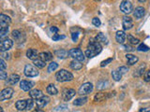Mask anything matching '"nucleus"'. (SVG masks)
I'll list each match as a JSON object with an SVG mask.
<instances>
[{
    "label": "nucleus",
    "mask_w": 150,
    "mask_h": 112,
    "mask_svg": "<svg viewBox=\"0 0 150 112\" xmlns=\"http://www.w3.org/2000/svg\"><path fill=\"white\" fill-rule=\"evenodd\" d=\"M137 50H138L139 51H148V50H149V48H148V47H147L146 45H144V44H141V45H139V46H138Z\"/></svg>",
    "instance_id": "c9c22d12"
},
{
    "label": "nucleus",
    "mask_w": 150,
    "mask_h": 112,
    "mask_svg": "<svg viewBox=\"0 0 150 112\" xmlns=\"http://www.w3.org/2000/svg\"><path fill=\"white\" fill-rule=\"evenodd\" d=\"M112 61V58H108V59H106L105 61H102V62L100 63V66L101 67H103V66H105V65H107L108 64H110L111 62Z\"/></svg>",
    "instance_id": "ea45409f"
},
{
    "label": "nucleus",
    "mask_w": 150,
    "mask_h": 112,
    "mask_svg": "<svg viewBox=\"0 0 150 112\" xmlns=\"http://www.w3.org/2000/svg\"><path fill=\"white\" fill-rule=\"evenodd\" d=\"M96 40L98 42V43H102V44H107L108 41H107V38L106 36L102 34V33H98L96 36Z\"/></svg>",
    "instance_id": "b1692460"
},
{
    "label": "nucleus",
    "mask_w": 150,
    "mask_h": 112,
    "mask_svg": "<svg viewBox=\"0 0 150 112\" xmlns=\"http://www.w3.org/2000/svg\"><path fill=\"white\" fill-rule=\"evenodd\" d=\"M50 30H51L52 33H53V34H56V33L58 32V28L57 27H54V26H52L50 28Z\"/></svg>",
    "instance_id": "49530a36"
},
{
    "label": "nucleus",
    "mask_w": 150,
    "mask_h": 112,
    "mask_svg": "<svg viewBox=\"0 0 150 112\" xmlns=\"http://www.w3.org/2000/svg\"><path fill=\"white\" fill-rule=\"evenodd\" d=\"M127 37H128V41H129V43L130 45H137V44L140 43V40L138 38H136V37H134L133 36L128 35V36H127Z\"/></svg>",
    "instance_id": "bb28decb"
},
{
    "label": "nucleus",
    "mask_w": 150,
    "mask_h": 112,
    "mask_svg": "<svg viewBox=\"0 0 150 112\" xmlns=\"http://www.w3.org/2000/svg\"><path fill=\"white\" fill-rule=\"evenodd\" d=\"M39 58L44 61V62H48V61H51L52 58H53V54L49 52V51H42V52L40 53Z\"/></svg>",
    "instance_id": "a211bd4d"
},
{
    "label": "nucleus",
    "mask_w": 150,
    "mask_h": 112,
    "mask_svg": "<svg viewBox=\"0 0 150 112\" xmlns=\"http://www.w3.org/2000/svg\"><path fill=\"white\" fill-rule=\"evenodd\" d=\"M125 48H126V50H133V49H131L130 47H129V46H128V45H125Z\"/></svg>",
    "instance_id": "8fccbe9b"
},
{
    "label": "nucleus",
    "mask_w": 150,
    "mask_h": 112,
    "mask_svg": "<svg viewBox=\"0 0 150 112\" xmlns=\"http://www.w3.org/2000/svg\"><path fill=\"white\" fill-rule=\"evenodd\" d=\"M11 36H12L13 38H15L16 40H18L22 36V34H21V32L19 31V30H14L11 33Z\"/></svg>",
    "instance_id": "72a5a7b5"
},
{
    "label": "nucleus",
    "mask_w": 150,
    "mask_h": 112,
    "mask_svg": "<svg viewBox=\"0 0 150 112\" xmlns=\"http://www.w3.org/2000/svg\"><path fill=\"white\" fill-rule=\"evenodd\" d=\"M78 33H72L71 34V36H72V40L74 41V42H76L77 41V39H78Z\"/></svg>",
    "instance_id": "a18cd8bd"
},
{
    "label": "nucleus",
    "mask_w": 150,
    "mask_h": 112,
    "mask_svg": "<svg viewBox=\"0 0 150 112\" xmlns=\"http://www.w3.org/2000/svg\"><path fill=\"white\" fill-rule=\"evenodd\" d=\"M46 62H44V61H42L41 59H36V60H34V64L36 65V66L38 67V68H43L45 65H46V64H45Z\"/></svg>",
    "instance_id": "2f4dec72"
},
{
    "label": "nucleus",
    "mask_w": 150,
    "mask_h": 112,
    "mask_svg": "<svg viewBox=\"0 0 150 112\" xmlns=\"http://www.w3.org/2000/svg\"><path fill=\"white\" fill-rule=\"evenodd\" d=\"M118 71L123 75V74H126L127 72L129 71V68L128 67H126V66H120L119 68H118Z\"/></svg>",
    "instance_id": "37998d69"
},
{
    "label": "nucleus",
    "mask_w": 150,
    "mask_h": 112,
    "mask_svg": "<svg viewBox=\"0 0 150 112\" xmlns=\"http://www.w3.org/2000/svg\"><path fill=\"white\" fill-rule=\"evenodd\" d=\"M133 7L129 0H123L120 4V10L125 14H129L132 11Z\"/></svg>",
    "instance_id": "39448f33"
},
{
    "label": "nucleus",
    "mask_w": 150,
    "mask_h": 112,
    "mask_svg": "<svg viewBox=\"0 0 150 112\" xmlns=\"http://www.w3.org/2000/svg\"><path fill=\"white\" fill-rule=\"evenodd\" d=\"M23 72H25V75L26 77H29V78H34V77H37L38 75H39L38 69L31 64H26L25 66Z\"/></svg>",
    "instance_id": "20e7f679"
},
{
    "label": "nucleus",
    "mask_w": 150,
    "mask_h": 112,
    "mask_svg": "<svg viewBox=\"0 0 150 112\" xmlns=\"http://www.w3.org/2000/svg\"><path fill=\"white\" fill-rule=\"evenodd\" d=\"M50 101V98L48 96H42L40 98H39V99H37L36 101V105L37 106L39 107V108H42V107H44L47 104L49 103Z\"/></svg>",
    "instance_id": "f8f14e48"
},
{
    "label": "nucleus",
    "mask_w": 150,
    "mask_h": 112,
    "mask_svg": "<svg viewBox=\"0 0 150 112\" xmlns=\"http://www.w3.org/2000/svg\"><path fill=\"white\" fill-rule=\"evenodd\" d=\"M63 38H65V36H60L57 34H54L53 36V40H54V41H57L59 39H63Z\"/></svg>",
    "instance_id": "c03bdc74"
},
{
    "label": "nucleus",
    "mask_w": 150,
    "mask_h": 112,
    "mask_svg": "<svg viewBox=\"0 0 150 112\" xmlns=\"http://www.w3.org/2000/svg\"><path fill=\"white\" fill-rule=\"evenodd\" d=\"M11 22V19L8 16L5 15V14H1L0 15V26L1 27H8Z\"/></svg>",
    "instance_id": "ddd939ff"
},
{
    "label": "nucleus",
    "mask_w": 150,
    "mask_h": 112,
    "mask_svg": "<svg viewBox=\"0 0 150 112\" xmlns=\"http://www.w3.org/2000/svg\"><path fill=\"white\" fill-rule=\"evenodd\" d=\"M29 95H30V97L32 98V99H39V98L43 96V93H42V92L40 90H38V89H36V90L30 91Z\"/></svg>",
    "instance_id": "aec40b11"
},
{
    "label": "nucleus",
    "mask_w": 150,
    "mask_h": 112,
    "mask_svg": "<svg viewBox=\"0 0 150 112\" xmlns=\"http://www.w3.org/2000/svg\"><path fill=\"white\" fill-rule=\"evenodd\" d=\"M112 77L115 81H119L121 79V78H122V74L118 71V69L114 70V71L112 72Z\"/></svg>",
    "instance_id": "cd10ccee"
},
{
    "label": "nucleus",
    "mask_w": 150,
    "mask_h": 112,
    "mask_svg": "<svg viewBox=\"0 0 150 112\" xmlns=\"http://www.w3.org/2000/svg\"><path fill=\"white\" fill-rule=\"evenodd\" d=\"M150 109L149 108H143V109H141L140 112H149Z\"/></svg>",
    "instance_id": "09e8293b"
},
{
    "label": "nucleus",
    "mask_w": 150,
    "mask_h": 112,
    "mask_svg": "<svg viewBox=\"0 0 150 112\" xmlns=\"http://www.w3.org/2000/svg\"><path fill=\"white\" fill-rule=\"evenodd\" d=\"M138 1H139L140 3H144L145 1H147V0H138Z\"/></svg>",
    "instance_id": "603ef678"
},
{
    "label": "nucleus",
    "mask_w": 150,
    "mask_h": 112,
    "mask_svg": "<svg viewBox=\"0 0 150 112\" xmlns=\"http://www.w3.org/2000/svg\"><path fill=\"white\" fill-rule=\"evenodd\" d=\"M122 25H123L124 30H129L133 26V21L130 17L124 16L123 20H122Z\"/></svg>",
    "instance_id": "9d476101"
},
{
    "label": "nucleus",
    "mask_w": 150,
    "mask_h": 112,
    "mask_svg": "<svg viewBox=\"0 0 150 112\" xmlns=\"http://www.w3.org/2000/svg\"><path fill=\"white\" fill-rule=\"evenodd\" d=\"M75 90L73 89H65L62 92V98L65 101H69L75 95Z\"/></svg>",
    "instance_id": "1a4fd4ad"
},
{
    "label": "nucleus",
    "mask_w": 150,
    "mask_h": 112,
    "mask_svg": "<svg viewBox=\"0 0 150 112\" xmlns=\"http://www.w3.org/2000/svg\"><path fill=\"white\" fill-rule=\"evenodd\" d=\"M102 50L100 43H98L97 40H90L87 46V50L86 51V55L88 58H93L98 55Z\"/></svg>",
    "instance_id": "f257e3e1"
},
{
    "label": "nucleus",
    "mask_w": 150,
    "mask_h": 112,
    "mask_svg": "<svg viewBox=\"0 0 150 112\" xmlns=\"http://www.w3.org/2000/svg\"><path fill=\"white\" fill-rule=\"evenodd\" d=\"M144 67H145L144 64V65H141V66L133 73V76L134 77H141V76H143V74L144 72Z\"/></svg>",
    "instance_id": "7c9ffc66"
},
{
    "label": "nucleus",
    "mask_w": 150,
    "mask_h": 112,
    "mask_svg": "<svg viewBox=\"0 0 150 112\" xmlns=\"http://www.w3.org/2000/svg\"><path fill=\"white\" fill-rule=\"evenodd\" d=\"M126 58H127V61H128V64L129 65H133V64H135L136 63L138 62V57H137V56L133 55V54L128 53L126 55Z\"/></svg>",
    "instance_id": "412c9836"
},
{
    "label": "nucleus",
    "mask_w": 150,
    "mask_h": 112,
    "mask_svg": "<svg viewBox=\"0 0 150 112\" xmlns=\"http://www.w3.org/2000/svg\"><path fill=\"white\" fill-rule=\"evenodd\" d=\"M68 52H69V57H72L74 60H78V61H81V62H83L84 58H86L83 51L80 49H77V48L70 49Z\"/></svg>",
    "instance_id": "7ed1b4c3"
},
{
    "label": "nucleus",
    "mask_w": 150,
    "mask_h": 112,
    "mask_svg": "<svg viewBox=\"0 0 150 112\" xmlns=\"http://www.w3.org/2000/svg\"><path fill=\"white\" fill-rule=\"evenodd\" d=\"M86 101H87V97H80L73 102V105L74 106H83L86 104Z\"/></svg>",
    "instance_id": "a878e982"
},
{
    "label": "nucleus",
    "mask_w": 150,
    "mask_h": 112,
    "mask_svg": "<svg viewBox=\"0 0 150 112\" xmlns=\"http://www.w3.org/2000/svg\"><path fill=\"white\" fill-rule=\"evenodd\" d=\"M0 112H3V108H2V107H0Z\"/></svg>",
    "instance_id": "864d4df0"
},
{
    "label": "nucleus",
    "mask_w": 150,
    "mask_h": 112,
    "mask_svg": "<svg viewBox=\"0 0 150 112\" xmlns=\"http://www.w3.org/2000/svg\"><path fill=\"white\" fill-rule=\"evenodd\" d=\"M144 80L145 82H149V81H150V69H149V70H147V71L144 73Z\"/></svg>",
    "instance_id": "e433bc0d"
},
{
    "label": "nucleus",
    "mask_w": 150,
    "mask_h": 112,
    "mask_svg": "<svg viewBox=\"0 0 150 112\" xmlns=\"http://www.w3.org/2000/svg\"><path fill=\"white\" fill-rule=\"evenodd\" d=\"M55 54H56V56H57L58 58L63 59V58L67 57V56L69 55V52H68V51L64 50H59L55 51Z\"/></svg>",
    "instance_id": "c85d7f7f"
},
{
    "label": "nucleus",
    "mask_w": 150,
    "mask_h": 112,
    "mask_svg": "<svg viewBox=\"0 0 150 112\" xmlns=\"http://www.w3.org/2000/svg\"><path fill=\"white\" fill-rule=\"evenodd\" d=\"M55 78L58 82H66V81H70L73 79V75L67 71L65 69H61L55 74Z\"/></svg>",
    "instance_id": "f03ea898"
},
{
    "label": "nucleus",
    "mask_w": 150,
    "mask_h": 112,
    "mask_svg": "<svg viewBox=\"0 0 150 112\" xmlns=\"http://www.w3.org/2000/svg\"><path fill=\"white\" fill-rule=\"evenodd\" d=\"M0 78L1 79H6L8 78V75L5 70H0Z\"/></svg>",
    "instance_id": "79ce46f5"
},
{
    "label": "nucleus",
    "mask_w": 150,
    "mask_h": 112,
    "mask_svg": "<svg viewBox=\"0 0 150 112\" xmlns=\"http://www.w3.org/2000/svg\"><path fill=\"white\" fill-rule=\"evenodd\" d=\"M127 38V35L124 31H117L115 34V39L120 44H124Z\"/></svg>",
    "instance_id": "4468645a"
},
{
    "label": "nucleus",
    "mask_w": 150,
    "mask_h": 112,
    "mask_svg": "<svg viewBox=\"0 0 150 112\" xmlns=\"http://www.w3.org/2000/svg\"><path fill=\"white\" fill-rule=\"evenodd\" d=\"M39 55L40 53L38 52V50H35V49H28L27 51H26V56H27V58L28 59H30V60H36V59H39L38 57H39Z\"/></svg>",
    "instance_id": "2eb2a0df"
},
{
    "label": "nucleus",
    "mask_w": 150,
    "mask_h": 112,
    "mask_svg": "<svg viewBox=\"0 0 150 112\" xmlns=\"http://www.w3.org/2000/svg\"><path fill=\"white\" fill-rule=\"evenodd\" d=\"M2 58H3V59H4V58H5V59H8V58H9V54H8V53H3V54H2Z\"/></svg>",
    "instance_id": "de8ad7c7"
},
{
    "label": "nucleus",
    "mask_w": 150,
    "mask_h": 112,
    "mask_svg": "<svg viewBox=\"0 0 150 112\" xmlns=\"http://www.w3.org/2000/svg\"><path fill=\"white\" fill-rule=\"evenodd\" d=\"M58 67V64L57 63H55V62H52L50 64H49V66H48V71L49 72H53L54 71V70Z\"/></svg>",
    "instance_id": "473e14b6"
},
{
    "label": "nucleus",
    "mask_w": 150,
    "mask_h": 112,
    "mask_svg": "<svg viewBox=\"0 0 150 112\" xmlns=\"http://www.w3.org/2000/svg\"><path fill=\"white\" fill-rule=\"evenodd\" d=\"M95 1H100V0H95Z\"/></svg>",
    "instance_id": "5fc2aeb1"
},
{
    "label": "nucleus",
    "mask_w": 150,
    "mask_h": 112,
    "mask_svg": "<svg viewBox=\"0 0 150 112\" xmlns=\"http://www.w3.org/2000/svg\"><path fill=\"white\" fill-rule=\"evenodd\" d=\"M70 67H71L73 70H80L83 67V64H82L81 61L73 60L70 62Z\"/></svg>",
    "instance_id": "4be33fe9"
},
{
    "label": "nucleus",
    "mask_w": 150,
    "mask_h": 112,
    "mask_svg": "<svg viewBox=\"0 0 150 112\" xmlns=\"http://www.w3.org/2000/svg\"><path fill=\"white\" fill-rule=\"evenodd\" d=\"M106 98L105 93H98L95 96V101H103Z\"/></svg>",
    "instance_id": "f704fd0d"
},
{
    "label": "nucleus",
    "mask_w": 150,
    "mask_h": 112,
    "mask_svg": "<svg viewBox=\"0 0 150 112\" xmlns=\"http://www.w3.org/2000/svg\"><path fill=\"white\" fill-rule=\"evenodd\" d=\"M7 68V64L5 63V61L3 58L0 59V70H5Z\"/></svg>",
    "instance_id": "58836bf2"
},
{
    "label": "nucleus",
    "mask_w": 150,
    "mask_h": 112,
    "mask_svg": "<svg viewBox=\"0 0 150 112\" xmlns=\"http://www.w3.org/2000/svg\"><path fill=\"white\" fill-rule=\"evenodd\" d=\"M93 91V84L90 82H86V83H83V85L79 88V94L81 95H86L88 93H90Z\"/></svg>",
    "instance_id": "423d86ee"
},
{
    "label": "nucleus",
    "mask_w": 150,
    "mask_h": 112,
    "mask_svg": "<svg viewBox=\"0 0 150 112\" xmlns=\"http://www.w3.org/2000/svg\"><path fill=\"white\" fill-rule=\"evenodd\" d=\"M8 27H1V29H0V37H1V39H5V37L8 36Z\"/></svg>",
    "instance_id": "c756f323"
},
{
    "label": "nucleus",
    "mask_w": 150,
    "mask_h": 112,
    "mask_svg": "<svg viewBox=\"0 0 150 112\" xmlns=\"http://www.w3.org/2000/svg\"><path fill=\"white\" fill-rule=\"evenodd\" d=\"M13 45V41L9 38H5L1 41L0 43V50L4 52V51H8L9 49L11 48Z\"/></svg>",
    "instance_id": "6e6552de"
},
{
    "label": "nucleus",
    "mask_w": 150,
    "mask_h": 112,
    "mask_svg": "<svg viewBox=\"0 0 150 112\" xmlns=\"http://www.w3.org/2000/svg\"><path fill=\"white\" fill-rule=\"evenodd\" d=\"M92 23L95 26H100L101 22H100V20L98 18H94L93 20H92Z\"/></svg>",
    "instance_id": "a19ab883"
},
{
    "label": "nucleus",
    "mask_w": 150,
    "mask_h": 112,
    "mask_svg": "<svg viewBox=\"0 0 150 112\" xmlns=\"http://www.w3.org/2000/svg\"><path fill=\"white\" fill-rule=\"evenodd\" d=\"M33 106H34V101H33L32 98L27 100V106H26V109H31Z\"/></svg>",
    "instance_id": "4c0bfd02"
},
{
    "label": "nucleus",
    "mask_w": 150,
    "mask_h": 112,
    "mask_svg": "<svg viewBox=\"0 0 150 112\" xmlns=\"http://www.w3.org/2000/svg\"><path fill=\"white\" fill-rule=\"evenodd\" d=\"M34 82L33 81H28V80H22L20 82V87L23 91L25 92H28L30 91L31 89L33 88V86H34Z\"/></svg>",
    "instance_id": "9b49d317"
},
{
    "label": "nucleus",
    "mask_w": 150,
    "mask_h": 112,
    "mask_svg": "<svg viewBox=\"0 0 150 112\" xmlns=\"http://www.w3.org/2000/svg\"><path fill=\"white\" fill-rule=\"evenodd\" d=\"M109 85V82L107 80H100L97 83V89L98 90H104Z\"/></svg>",
    "instance_id": "393cba45"
},
{
    "label": "nucleus",
    "mask_w": 150,
    "mask_h": 112,
    "mask_svg": "<svg viewBox=\"0 0 150 112\" xmlns=\"http://www.w3.org/2000/svg\"><path fill=\"white\" fill-rule=\"evenodd\" d=\"M13 89L11 88H6L1 92L0 93V101H5V100H8L9 98H11L13 95Z\"/></svg>",
    "instance_id": "0eeeda50"
},
{
    "label": "nucleus",
    "mask_w": 150,
    "mask_h": 112,
    "mask_svg": "<svg viewBox=\"0 0 150 112\" xmlns=\"http://www.w3.org/2000/svg\"><path fill=\"white\" fill-rule=\"evenodd\" d=\"M32 112H44V111L40 110V109H37V110H34V111H32Z\"/></svg>",
    "instance_id": "3c124183"
},
{
    "label": "nucleus",
    "mask_w": 150,
    "mask_h": 112,
    "mask_svg": "<svg viewBox=\"0 0 150 112\" xmlns=\"http://www.w3.org/2000/svg\"><path fill=\"white\" fill-rule=\"evenodd\" d=\"M46 91L51 95H55V94H57V92H58L57 89H56V87L54 85V84H50V85L46 88Z\"/></svg>",
    "instance_id": "5701e85b"
},
{
    "label": "nucleus",
    "mask_w": 150,
    "mask_h": 112,
    "mask_svg": "<svg viewBox=\"0 0 150 112\" xmlns=\"http://www.w3.org/2000/svg\"><path fill=\"white\" fill-rule=\"evenodd\" d=\"M19 80H20V77H19V75L12 74L7 78V83L8 84V85H15L17 82H19Z\"/></svg>",
    "instance_id": "f3484780"
},
{
    "label": "nucleus",
    "mask_w": 150,
    "mask_h": 112,
    "mask_svg": "<svg viewBox=\"0 0 150 112\" xmlns=\"http://www.w3.org/2000/svg\"><path fill=\"white\" fill-rule=\"evenodd\" d=\"M15 106L18 110L23 111L26 109V106H27V100H19L16 102Z\"/></svg>",
    "instance_id": "6ab92c4d"
},
{
    "label": "nucleus",
    "mask_w": 150,
    "mask_h": 112,
    "mask_svg": "<svg viewBox=\"0 0 150 112\" xmlns=\"http://www.w3.org/2000/svg\"><path fill=\"white\" fill-rule=\"evenodd\" d=\"M144 14H145V9L143 7L136 8L135 10L133 11V15H134L135 19H137V20H139V19H141V18H143L144 16Z\"/></svg>",
    "instance_id": "dca6fc26"
}]
</instances>
